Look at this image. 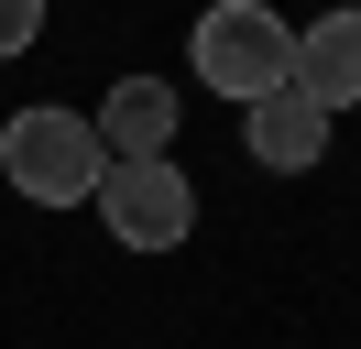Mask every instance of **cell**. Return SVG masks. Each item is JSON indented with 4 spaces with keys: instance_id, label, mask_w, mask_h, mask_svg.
<instances>
[{
    "instance_id": "obj_4",
    "label": "cell",
    "mask_w": 361,
    "mask_h": 349,
    "mask_svg": "<svg viewBox=\"0 0 361 349\" xmlns=\"http://www.w3.org/2000/svg\"><path fill=\"white\" fill-rule=\"evenodd\" d=\"M88 131H99L110 164H164V142H176V87H164V77H121Z\"/></svg>"
},
{
    "instance_id": "obj_5",
    "label": "cell",
    "mask_w": 361,
    "mask_h": 349,
    "mask_svg": "<svg viewBox=\"0 0 361 349\" xmlns=\"http://www.w3.org/2000/svg\"><path fill=\"white\" fill-rule=\"evenodd\" d=\"M241 142H252V164H263V174H307L317 153H329V109L295 99V87H274V99L241 109Z\"/></svg>"
},
{
    "instance_id": "obj_3",
    "label": "cell",
    "mask_w": 361,
    "mask_h": 349,
    "mask_svg": "<svg viewBox=\"0 0 361 349\" xmlns=\"http://www.w3.org/2000/svg\"><path fill=\"white\" fill-rule=\"evenodd\" d=\"M99 218H110L121 251H176V240L197 229V186H186L176 164H110L99 174Z\"/></svg>"
},
{
    "instance_id": "obj_1",
    "label": "cell",
    "mask_w": 361,
    "mask_h": 349,
    "mask_svg": "<svg viewBox=\"0 0 361 349\" xmlns=\"http://www.w3.org/2000/svg\"><path fill=\"white\" fill-rule=\"evenodd\" d=\"M0 174L23 186L33 208H77V196H99L110 153H99V131L77 120V109H11V131H0Z\"/></svg>"
},
{
    "instance_id": "obj_6",
    "label": "cell",
    "mask_w": 361,
    "mask_h": 349,
    "mask_svg": "<svg viewBox=\"0 0 361 349\" xmlns=\"http://www.w3.org/2000/svg\"><path fill=\"white\" fill-rule=\"evenodd\" d=\"M295 99H317L329 120L361 109V11H329L295 33Z\"/></svg>"
},
{
    "instance_id": "obj_7",
    "label": "cell",
    "mask_w": 361,
    "mask_h": 349,
    "mask_svg": "<svg viewBox=\"0 0 361 349\" xmlns=\"http://www.w3.org/2000/svg\"><path fill=\"white\" fill-rule=\"evenodd\" d=\"M33 33H44V11H33V0H0V55H23Z\"/></svg>"
},
{
    "instance_id": "obj_2",
    "label": "cell",
    "mask_w": 361,
    "mask_h": 349,
    "mask_svg": "<svg viewBox=\"0 0 361 349\" xmlns=\"http://www.w3.org/2000/svg\"><path fill=\"white\" fill-rule=\"evenodd\" d=\"M197 77L219 87L230 109L274 99V87H295V22H274L263 0H219V11L197 22Z\"/></svg>"
}]
</instances>
